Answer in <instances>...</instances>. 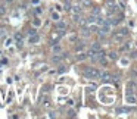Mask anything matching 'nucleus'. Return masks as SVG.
<instances>
[{"label":"nucleus","instance_id":"nucleus-1","mask_svg":"<svg viewBox=\"0 0 137 119\" xmlns=\"http://www.w3.org/2000/svg\"><path fill=\"white\" fill-rule=\"evenodd\" d=\"M99 75H100V71L95 69V68H85L84 69V78H87V79L99 78Z\"/></svg>","mask_w":137,"mask_h":119},{"label":"nucleus","instance_id":"nucleus-2","mask_svg":"<svg viewBox=\"0 0 137 119\" xmlns=\"http://www.w3.org/2000/svg\"><path fill=\"white\" fill-rule=\"evenodd\" d=\"M62 50H63V49H62V46H59L58 43L52 46V53H53V55H61V53H62Z\"/></svg>","mask_w":137,"mask_h":119},{"label":"nucleus","instance_id":"nucleus-3","mask_svg":"<svg viewBox=\"0 0 137 119\" xmlns=\"http://www.w3.org/2000/svg\"><path fill=\"white\" fill-rule=\"evenodd\" d=\"M38 41H40V35H37V34L30 35V38H28V43H30V44H37Z\"/></svg>","mask_w":137,"mask_h":119},{"label":"nucleus","instance_id":"nucleus-4","mask_svg":"<svg viewBox=\"0 0 137 119\" xmlns=\"http://www.w3.org/2000/svg\"><path fill=\"white\" fill-rule=\"evenodd\" d=\"M99 50H100V44L97 43V41H96V43H93L91 46H90V50H89V52L93 55V53H96V52H99Z\"/></svg>","mask_w":137,"mask_h":119},{"label":"nucleus","instance_id":"nucleus-5","mask_svg":"<svg viewBox=\"0 0 137 119\" xmlns=\"http://www.w3.org/2000/svg\"><path fill=\"white\" fill-rule=\"evenodd\" d=\"M56 30H66V22L63 21H56Z\"/></svg>","mask_w":137,"mask_h":119},{"label":"nucleus","instance_id":"nucleus-6","mask_svg":"<svg viewBox=\"0 0 137 119\" xmlns=\"http://www.w3.org/2000/svg\"><path fill=\"white\" fill-rule=\"evenodd\" d=\"M99 78H100V79H103V81H108L109 78H112V76H111V74H109V72H100Z\"/></svg>","mask_w":137,"mask_h":119},{"label":"nucleus","instance_id":"nucleus-7","mask_svg":"<svg viewBox=\"0 0 137 119\" xmlns=\"http://www.w3.org/2000/svg\"><path fill=\"white\" fill-rule=\"evenodd\" d=\"M108 6H109V13H116L118 12V6L116 5H112V3H108Z\"/></svg>","mask_w":137,"mask_h":119},{"label":"nucleus","instance_id":"nucleus-8","mask_svg":"<svg viewBox=\"0 0 137 119\" xmlns=\"http://www.w3.org/2000/svg\"><path fill=\"white\" fill-rule=\"evenodd\" d=\"M71 10H72L74 13H81V6H80V5H75V6L71 7Z\"/></svg>","mask_w":137,"mask_h":119},{"label":"nucleus","instance_id":"nucleus-9","mask_svg":"<svg viewBox=\"0 0 137 119\" xmlns=\"http://www.w3.org/2000/svg\"><path fill=\"white\" fill-rule=\"evenodd\" d=\"M96 21H97V16H95V15H90L89 18H87V22L89 24H95Z\"/></svg>","mask_w":137,"mask_h":119},{"label":"nucleus","instance_id":"nucleus-10","mask_svg":"<svg viewBox=\"0 0 137 119\" xmlns=\"http://www.w3.org/2000/svg\"><path fill=\"white\" fill-rule=\"evenodd\" d=\"M61 60H62V56H59V55H55L52 57V62L53 63H58V62H61Z\"/></svg>","mask_w":137,"mask_h":119},{"label":"nucleus","instance_id":"nucleus-11","mask_svg":"<svg viewBox=\"0 0 137 119\" xmlns=\"http://www.w3.org/2000/svg\"><path fill=\"white\" fill-rule=\"evenodd\" d=\"M91 15H95V16H100V7H93Z\"/></svg>","mask_w":137,"mask_h":119},{"label":"nucleus","instance_id":"nucleus-12","mask_svg":"<svg viewBox=\"0 0 137 119\" xmlns=\"http://www.w3.org/2000/svg\"><path fill=\"white\" fill-rule=\"evenodd\" d=\"M84 59H87V53H80V55H77V60H84Z\"/></svg>","mask_w":137,"mask_h":119},{"label":"nucleus","instance_id":"nucleus-13","mask_svg":"<svg viewBox=\"0 0 137 119\" xmlns=\"http://www.w3.org/2000/svg\"><path fill=\"white\" fill-rule=\"evenodd\" d=\"M52 19L56 22V21H59V13L58 12H52Z\"/></svg>","mask_w":137,"mask_h":119},{"label":"nucleus","instance_id":"nucleus-14","mask_svg":"<svg viewBox=\"0 0 137 119\" xmlns=\"http://www.w3.org/2000/svg\"><path fill=\"white\" fill-rule=\"evenodd\" d=\"M5 13H6V6L0 5V15H5Z\"/></svg>","mask_w":137,"mask_h":119},{"label":"nucleus","instance_id":"nucleus-15","mask_svg":"<svg viewBox=\"0 0 137 119\" xmlns=\"http://www.w3.org/2000/svg\"><path fill=\"white\" fill-rule=\"evenodd\" d=\"M32 24H34V27H40V25H41V21L37 18V19H34V22H32Z\"/></svg>","mask_w":137,"mask_h":119},{"label":"nucleus","instance_id":"nucleus-16","mask_svg":"<svg viewBox=\"0 0 137 119\" xmlns=\"http://www.w3.org/2000/svg\"><path fill=\"white\" fill-rule=\"evenodd\" d=\"M109 57L112 59V60H115V59H116L118 56H116V53H115V52H111V53H109Z\"/></svg>","mask_w":137,"mask_h":119},{"label":"nucleus","instance_id":"nucleus-17","mask_svg":"<svg viewBox=\"0 0 137 119\" xmlns=\"http://www.w3.org/2000/svg\"><path fill=\"white\" fill-rule=\"evenodd\" d=\"M63 9H65V10H71V3H69V2H66V3H65V6H63Z\"/></svg>","mask_w":137,"mask_h":119},{"label":"nucleus","instance_id":"nucleus-18","mask_svg":"<svg viewBox=\"0 0 137 119\" xmlns=\"http://www.w3.org/2000/svg\"><path fill=\"white\" fill-rule=\"evenodd\" d=\"M80 19H81V15H80V13H75V15H74V21H75V22H78Z\"/></svg>","mask_w":137,"mask_h":119},{"label":"nucleus","instance_id":"nucleus-19","mask_svg":"<svg viewBox=\"0 0 137 119\" xmlns=\"http://www.w3.org/2000/svg\"><path fill=\"white\" fill-rule=\"evenodd\" d=\"M34 34H37V31H36V28H31V30L28 31V37H30V35H34Z\"/></svg>","mask_w":137,"mask_h":119},{"label":"nucleus","instance_id":"nucleus-20","mask_svg":"<svg viewBox=\"0 0 137 119\" xmlns=\"http://www.w3.org/2000/svg\"><path fill=\"white\" fill-rule=\"evenodd\" d=\"M11 44H12V38H7V40L5 41V46H6V47H9Z\"/></svg>","mask_w":137,"mask_h":119},{"label":"nucleus","instance_id":"nucleus-21","mask_svg":"<svg viewBox=\"0 0 137 119\" xmlns=\"http://www.w3.org/2000/svg\"><path fill=\"white\" fill-rule=\"evenodd\" d=\"M16 41H18V40H22V35H21V34H15V37H13Z\"/></svg>","mask_w":137,"mask_h":119},{"label":"nucleus","instance_id":"nucleus-22","mask_svg":"<svg viewBox=\"0 0 137 119\" xmlns=\"http://www.w3.org/2000/svg\"><path fill=\"white\" fill-rule=\"evenodd\" d=\"M68 116H71V118H74V116H75V112H74V110H69V112H68Z\"/></svg>","mask_w":137,"mask_h":119},{"label":"nucleus","instance_id":"nucleus-23","mask_svg":"<svg viewBox=\"0 0 137 119\" xmlns=\"http://www.w3.org/2000/svg\"><path fill=\"white\" fill-rule=\"evenodd\" d=\"M36 13H37V15L41 13V7H37V9H36Z\"/></svg>","mask_w":137,"mask_h":119},{"label":"nucleus","instance_id":"nucleus-24","mask_svg":"<svg viewBox=\"0 0 137 119\" xmlns=\"http://www.w3.org/2000/svg\"><path fill=\"white\" fill-rule=\"evenodd\" d=\"M5 2H6V3H11V2H13V0H5Z\"/></svg>","mask_w":137,"mask_h":119}]
</instances>
